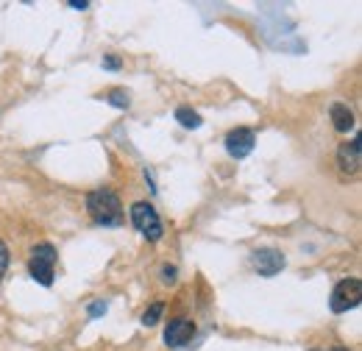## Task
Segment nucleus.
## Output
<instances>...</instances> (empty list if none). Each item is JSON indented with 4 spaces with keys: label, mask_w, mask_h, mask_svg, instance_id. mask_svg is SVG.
<instances>
[{
    "label": "nucleus",
    "mask_w": 362,
    "mask_h": 351,
    "mask_svg": "<svg viewBox=\"0 0 362 351\" xmlns=\"http://www.w3.org/2000/svg\"><path fill=\"white\" fill-rule=\"evenodd\" d=\"M87 209L95 223L100 226H120L123 223V204L117 198L115 190L109 187H98L87 195Z\"/></svg>",
    "instance_id": "f257e3e1"
},
{
    "label": "nucleus",
    "mask_w": 362,
    "mask_h": 351,
    "mask_svg": "<svg viewBox=\"0 0 362 351\" xmlns=\"http://www.w3.org/2000/svg\"><path fill=\"white\" fill-rule=\"evenodd\" d=\"M53 267H56V248L50 243H42L31 251V263H28V270L34 276V282L50 287L53 284Z\"/></svg>",
    "instance_id": "f03ea898"
},
{
    "label": "nucleus",
    "mask_w": 362,
    "mask_h": 351,
    "mask_svg": "<svg viewBox=\"0 0 362 351\" xmlns=\"http://www.w3.org/2000/svg\"><path fill=\"white\" fill-rule=\"evenodd\" d=\"M360 301H362V282L360 279H343L332 290L329 307H332V312H349V309L360 307Z\"/></svg>",
    "instance_id": "7ed1b4c3"
},
{
    "label": "nucleus",
    "mask_w": 362,
    "mask_h": 351,
    "mask_svg": "<svg viewBox=\"0 0 362 351\" xmlns=\"http://www.w3.org/2000/svg\"><path fill=\"white\" fill-rule=\"evenodd\" d=\"M132 223L148 240H159L162 237V220L156 215V209L151 204H145V201H139V204L132 207Z\"/></svg>",
    "instance_id": "20e7f679"
},
{
    "label": "nucleus",
    "mask_w": 362,
    "mask_h": 351,
    "mask_svg": "<svg viewBox=\"0 0 362 351\" xmlns=\"http://www.w3.org/2000/svg\"><path fill=\"white\" fill-rule=\"evenodd\" d=\"M254 142H257V134L251 129H243V126L226 134V151L234 159H245L254 151Z\"/></svg>",
    "instance_id": "39448f33"
},
{
    "label": "nucleus",
    "mask_w": 362,
    "mask_h": 351,
    "mask_svg": "<svg viewBox=\"0 0 362 351\" xmlns=\"http://www.w3.org/2000/svg\"><path fill=\"white\" fill-rule=\"evenodd\" d=\"M192 338H195V323H192V321H187V318H176V321H170V323H168V329H165V343H168V346H173V349L187 346Z\"/></svg>",
    "instance_id": "423d86ee"
},
{
    "label": "nucleus",
    "mask_w": 362,
    "mask_h": 351,
    "mask_svg": "<svg viewBox=\"0 0 362 351\" xmlns=\"http://www.w3.org/2000/svg\"><path fill=\"white\" fill-rule=\"evenodd\" d=\"M251 263L259 270V276H276L284 267V254L276 248H259V251H254Z\"/></svg>",
    "instance_id": "0eeeda50"
},
{
    "label": "nucleus",
    "mask_w": 362,
    "mask_h": 351,
    "mask_svg": "<svg viewBox=\"0 0 362 351\" xmlns=\"http://www.w3.org/2000/svg\"><path fill=\"white\" fill-rule=\"evenodd\" d=\"M360 137H354L351 142H346L340 151H337V165L343 168V173H357L360 171Z\"/></svg>",
    "instance_id": "6e6552de"
},
{
    "label": "nucleus",
    "mask_w": 362,
    "mask_h": 351,
    "mask_svg": "<svg viewBox=\"0 0 362 351\" xmlns=\"http://www.w3.org/2000/svg\"><path fill=\"white\" fill-rule=\"evenodd\" d=\"M332 123L337 132H349L354 129V112L346 103H332Z\"/></svg>",
    "instance_id": "1a4fd4ad"
},
{
    "label": "nucleus",
    "mask_w": 362,
    "mask_h": 351,
    "mask_svg": "<svg viewBox=\"0 0 362 351\" xmlns=\"http://www.w3.org/2000/svg\"><path fill=\"white\" fill-rule=\"evenodd\" d=\"M176 120H179L184 129H198V126H201V115L192 112L189 106H179V109H176Z\"/></svg>",
    "instance_id": "9d476101"
},
{
    "label": "nucleus",
    "mask_w": 362,
    "mask_h": 351,
    "mask_svg": "<svg viewBox=\"0 0 362 351\" xmlns=\"http://www.w3.org/2000/svg\"><path fill=\"white\" fill-rule=\"evenodd\" d=\"M162 312H165V304H162V301L151 304V307L145 309V315H142V323H145V326H153V323H159Z\"/></svg>",
    "instance_id": "9b49d317"
},
{
    "label": "nucleus",
    "mask_w": 362,
    "mask_h": 351,
    "mask_svg": "<svg viewBox=\"0 0 362 351\" xmlns=\"http://www.w3.org/2000/svg\"><path fill=\"white\" fill-rule=\"evenodd\" d=\"M112 106H117V109H129V95L123 92V89H115V92H109V98H106Z\"/></svg>",
    "instance_id": "f8f14e48"
},
{
    "label": "nucleus",
    "mask_w": 362,
    "mask_h": 351,
    "mask_svg": "<svg viewBox=\"0 0 362 351\" xmlns=\"http://www.w3.org/2000/svg\"><path fill=\"white\" fill-rule=\"evenodd\" d=\"M162 282H165V284H173V282H176V267H173V265H165V267H162Z\"/></svg>",
    "instance_id": "ddd939ff"
},
{
    "label": "nucleus",
    "mask_w": 362,
    "mask_h": 351,
    "mask_svg": "<svg viewBox=\"0 0 362 351\" xmlns=\"http://www.w3.org/2000/svg\"><path fill=\"white\" fill-rule=\"evenodd\" d=\"M103 312H106V304H103V301H95V304L90 307L92 318H98V315H103Z\"/></svg>",
    "instance_id": "4468645a"
},
{
    "label": "nucleus",
    "mask_w": 362,
    "mask_h": 351,
    "mask_svg": "<svg viewBox=\"0 0 362 351\" xmlns=\"http://www.w3.org/2000/svg\"><path fill=\"white\" fill-rule=\"evenodd\" d=\"M103 64H106L109 70H115V67H120V59H117V56H109V59H106Z\"/></svg>",
    "instance_id": "2eb2a0df"
},
{
    "label": "nucleus",
    "mask_w": 362,
    "mask_h": 351,
    "mask_svg": "<svg viewBox=\"0 0 362 351\" xmlns=\"http://www.w3.org/2000/svg\"><path fill=\"white\" fill-rule=\"evenodd\" d=\"M70 6H73V8H87L90 3H87V0H81V3H78V0H70Z\"/></svg>",
    "instance_id": "dca6fc26"
},
{
    "label": "nucleus",
    "mask_w": 362,
    "mask_h": 351,
    "mask_svg": "<svg viewBox=\"0 0 362 351\" xmlns=\"http://www.w3.org/2000/svg\"><path fill=\"white\" fill-rule=\"evenodd\" d=\"M332 351H349V349H332Z\"/></svg>",
    "instance_id": "f3484780"
},
{
    "label": "nucleus",
    "mask_w": 362,
    "mask_h": 351,
    "mask_svg": "<svg viewBox=\"0 0 362 351\" xmlns=\"http://www.w3.org/2000/svg\"><path fill=\"white\" fill-rule=\"evenodd\" d=\"M313 351H317V349H313Z\"/></svg>",
    "instance_id": "a211bd4d"
}]
</instances>
